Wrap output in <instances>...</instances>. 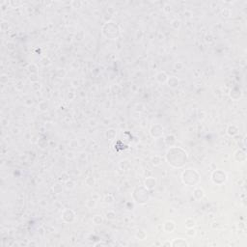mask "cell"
<instances>
[{
  "label": "cell",
  "instance_id": "6da1fadb",
  "mask_svg": "<svg viewBox=\"0 0 247 247\" xmlns=\"http://www.w3.org/2000/svg\"><path fill=\"white\" fill-rule=\"evenodd\" d=\"M166 159L171 166L181 168L187 162V153L181 147H171L167 151Z\"/></svg>",
  "mask_w": 247,
  "mask_h": 247
},
{
  "label": "cell",
  "instance_id": "7a4b0ae2",
  "mask_svg": "<svg viewBox=\"0 0 247 247\" xmlns=\"http://www.w3.org/2000/svg\"><path fill=\"white\" fill-rule=\"evenodd\" d=\"M182 179L185 185H187L188 186H193L199 183L200 174L196 169H187L182 173Z\"/></svg>",
  "mask_w": 247,
  "mask_h": 247
},
{
  "label": "cell",
  "instance_id": "3957f363",
  "mask_svg": "<svg viewBox=\"0 0 247 247\" xmlns=\"http://www.w3.org/2000/svg\"><path fill=\"white\" fill-rule=\"evenodd\" d=\"M102 34H103V36L106 37L107 39L115 40L119 37L120 29L117 24L109 21V22L104 24L103 27H102Z\"/></svg>",
  "mask_w": 247,
  "mask_h": 247
},
{
  "label": "cell",
  "instance_id": "277c9868",
  "mask_svg": "<svg viewBox=\"0 0 247 247\" xmlns=\"http://www.w3.org/2000/svg\"><path fill=\"white\" fill-rule=\"evenodd\" d=\"M137 190L140 194H138V196H133L134 201L137 204H146L149 200V192L148 189L145 187H137Z\"/></svg>",
  "mask_w": 247,
  "mask_h": 247
},
{
  "label": "cell",
  "instance_id": "5b68a950",
  "mask_svg": "<svg viewBox=\"0 0 247 247\" xmlns=\"http://www.w3.org/2000/svg\"><path fill=\"white\" fill-rule=\"evenodd\" d=\"M211 180H212V182H214L215 185H222V183L226 182L227 180L226 173L221 171V170H216V171L212 173Z\"/></svg>",
  "mask_w": 247,
  "mask_h": 247
},
{
  "label": "cell",
  "instance_id": "8992f818",
  "mask_svg": "<svg viewBox=\"0 0 247 247\" xmlns=\"http://www.w3.org/2000/svg\"><path fill=\"white\" fill-rule=\"evenodd\" d=\"M62 219L67 223H72L75 219V211L70 209V208H66L62 212Z\"/></svg>",
  "mask_w": 247,
  "mask_h": 247
},
{
  "label": "cell",
  "instance_id": "52a82bcc",
  "mask_svg": "<svg viewBox=\"0 0 247 247\" xmlns=\"http://www.w3.org/2000/svg\"><path fill=\"white\" fill-rule=\"evenodd\" d=\"M163 131H164V128L162 125H159V124H155V125H154L152 128H151L150 133H151V135H152L154 138H159V137H161L163 135Z\"/></svg>",
  "mask_w": 247,
  "mask_h": 247
},
{
  "label": "cell",
  "instance_id": "ba28073f",
  "mask_svg": "<svg viewBox=\"0 0 247 247\" xmlns=\"http://www.w3.org/2000/svg\"><path fill=\"white\" fill-rule=\"evenodd\" d=\"M155 185H156V180L155 178H153V177L147 178L145 180V182H144V187L147 188L148 190H151L153 188H155Z\"/></svg>",
  "mask_w": 247,
  "mask_h": 247
},
{
  "label": "cell",
  "instance_id": "9c48e42d",
  "mask_svg": "<svg viewBox=\"0 0 247 247\" xmlns=\"http://www.w3.org/2000/svg\"><path fill=\"white\" fill-rule=\"evenodd\" d=\"M171 246L173 247H187L189 244L182 238H176L171 242Z\"/></svg>",
  "mask_w": 247,
  "mask_h": 247
},
{
  "label": "cell",
  "instance_id": "30bf717a",
  "mask_svg": "<svg viewBox=\"0 0 247 247\" xmlns=\"http://www.w3.org/2000/svg\"><path fill=\"white\" fill-rule=\"evenodd\" d=\"M167 84H168V86H169L170 88H172V89H176V88H178V87H179V84H180L179 78L176 77V76H171V77H168Z\"/></svg>",
  "mask_w": 247,
  "mask_h": 247
},
{
  "label": "cell",
  "instance_id": "8fae6325",
  "mask_svg": "<svg viewBox=\"0 0 247 247\" xmlns=\"http://www.w3.org/2000/svg\"><path fill=\"white\" fill-rule=\"evenodd\" d=\"M163 229L166 233H173V231L176 229V225L173 221L167 220L163 225Z\"/></svg>",
  "mask_w": 247,
  "mask_h": 247
},
{
  "label": "cell",
  "instance_id": "7c38bea8",
  "mask_svg": "<svg viewBox=\"0 0 247 247\" xmlns=\"http://www.w3.org/2000/svg\"><path fill=\"white\" fill-rule=\"evenodd\" d=\"M155 79L158 83H165L168 80V75L165 72H159L155 75Z\"/></svg>",
  "mask_w": 247,
  "mask_h": 247
},
{
  "label": "cell",
  "instance_id": "4fadbf2b",
  "mask_svg": "<svg viewBox=\"0 0 247 247\" xmlns=\"http://www.w3.org/2000/svg\"><path fill=\"white\" fill-rule=\"evenodd\" d=\"M204 196H205V191L203 190L202 188L197 187V188H195V189H194L193 197L196 200H201Z\"/></svg>",
  "mask_w": 247,
  "mask_h": 247
},
{
  "label": "cell",
  "instance_id": "5bb4252c",
  "mask_svg": "<svg viewBox=\"0 0 247 247\" xmlns=\"http://www.w3.org/2000/svg\"><path fill=\"white\" fill-rule=\"evenodd\" d=\"M235 159H237L238 161H239V162H243V161H245L246 155H245V153H244L243 151L238 150L237 153L235 154Z\"/></svg>",
  "mask_w": 247,
  "mask_h": 247
},
{
  "label": "cell",
  "instance_id": "9a60e30c",
  "mask_svg": "<svg viewBox=\"0 0 247 247\" xmlns=\"http://www.w3.org/2000/svg\"><path fill=\"white\" fill-rule=\"evenodd\" d=\"M238 128L235 125H229L228 128H227V133L229 134L230 136H235V135L238 134Z\"/></svg>",
  "mask_w": 247,
  "mask_h": 247
},
{
  "label": "cell",
  "instance_id": "2e32d148",
  "mask_svg": "<svg viewBox=\"0 0 247 247\" xmlns=\"http://www.w3.org/2000/svg\"><path fill=\"white\" fill-rule=\"evenodd\" d=\"M116 135H117V132L114 128H109V129H107L106 132H105V136H106V138H107L108 140H114L116 138Z\"/></svg>",
  "mask_w": 247,
  "mask_h": 247
},
{
  "label": "cell",
  "instance_id": "e0dca14e",
  "mask_svg": "<svg viewBox=\"0 0 247 247\" xmlns=\"http://www.w3.org/2000/svg\"><path fill=\"white\" fill-rule=\"evenodd\" d=\"M38 108H39V109L42 111V112H46V111H48V101H40L39 105H38Z\"/></svg>",
  "mask_w": 247,
  "mask_h": 247
},
{
  "label": "cell",
  "instance_id": "ac0fdd59",
  "mask_svg": "<svg viewBox=\"0 0 247 247\" xmlns=\"http://www.w3.org/2000/svg\"><path fill=\"white\" fill-rule=\"evenodd\" d=\"M185 227H186L187 229H188V228H193V227L196 225V221L194 220L193 218L189 217V218H187V219L185 220Z\"/></svg>",
  "mask_w": 247,
  "mask_h": 247
},
{
  "label": "cell",
  "instance_id": "d6986e66",
  "mask_svg": "<svg viewBox=\"0 0 247 247\" xmlns=\"http://www.w3.org/2000/svg\"><path fill=\"white\" fill-rule=\"evenodd\" d=\"M92 220H93V222H94V224H96V225H101V224H102V222H103V218H102L101 215L97 214L93 217Z\"/></svg>",
  "mask_w": 247,
  "mask_h": 247
},
{
  "label": "cell",
  "instance_id": "ffe728a7",
  "mask_svg": "<svg viewBox=\"0 0 247 247\" xmlns=\"http://www.w3.org/2000/svg\"><path fill=\"white\" fill-rule=\"evenodd\" d=\"M106 219L110 221H113L116 219V212L113 211H109L106 212Z\"/></svg>",
  "mask_w": 247,
  "mask_h": 247
},
{
  "label": "cell",
  "instance_id": "44dd1931",
  "mask_svg": "<svg viewBox=\"0 0 247 247\" xmlns=\"http://www.w3.org/2000/svg\"><path fill=\"white\" fill-rule=\"evenodd\" d=\"M161 163V157L160 156H158V155H155V156H153L152 157V164L153 165H155V166H158V165H160Z\"/></svg>",
  "mask_w": 247,
  "mask_h": 247
},
{
  "label": "cell",
  "instance_id": "7402d4cb",
  "mask_svg": "<svg viewBox=\"0 0 247 247\" xmlns=\"http://www.w3.org/2000/svg\"><path fill=\"white\" fill-rule=\"evenodd\" d=\"M171 26L174 28V29H179L180 27L182 26V21L180 19H174V20L171 22Z\"/></svg>",
  "mask_w": 247,
  "mask_h": 247
},
{
  "label": "cell",
  "instance_id": "603a6c76",
  "mask_svg": "<svg viewBox=\"0 0 247 247\" xmlns=\"http://www.w3.org/2000/svg\"><path fill=\"white\" fill-rule=\"evenodd\" d=\"M28 71L29 72H31V75H37V72H38V68L35 64H30L28 66Z\"/></svg>",
  "mask_w": 247,
  "mask_h": 247
},
{
  "label": "cell",
  "instance_id": "cb8c5ba5",
  "mask_svg": "<svg viewBox=\"0 0 247 247\" xmlns=\"http://www.w3.org/2000/svg\"><path fill=\"white\" fill-rule=\"evenodd\" d=\"M65 185H66V187L68 188V189H70V190H71V189H73V188L75 187V182H73V181H72L71 179L65 182Z\"/></svg>",
  "mask_w": 247,
  "mask_h": 247
},
{
  "label": "cell",
  "instance_id": "d4e9b609",
  "mask_svg": "<svg viewBox=\"0 0 247 247\" xmlns=\"http://www.w3.org/2000/svg\"><path fill=\"white\" fill-rule=\"evenodd\" d=\"M104 202L106 203V204H112V203L114 202V196L113 195H111V194H108V195H105L104 196Z\"/></svg>",
  "mask_w": 247,
  "mask_h": 247
},
{
  "label": "cell",
  "instance_id": "484cf974",
  "mask_svg": "<svg viewBox=\"0 0 247 247\" xmlns=\"http://www.w3.org/2000/svg\"><path fill=\"white\" fill-rule=\"evenodd\" d=\"M52 189H53V191H54V193H56V194H60V193H62V191H63V186L61 185H59V183H57V185H55L52 187Z\"/></svg>",
  "mask_w": 247,
  "mask_h": 247
},
{
  "label": "cell",
  "instance_id": "4316f807",
  "mask_svg": "<svg viewBox=\"0 0 247 247\" xmlns=\"http://www.w3.org/2000/svg\"><path fill=\"white\" fill-rule=\"evenodd\" d=\"M170 141H172V143H175L176 141V138L174 135H167L166 137H165V139H164V142H165V144H167V145H170Z\"/></svg>",
  "mask_w": 247,
  "mask_h": 247
},
{
  "label": "cell",
  "instance_id": "83f0119b",
  "mask_svg": "<svg viewBox=\"0 0 247 247\" xmlns=\"http://www.w3.org/2000/svg\"><path fill=\"white\" fill-rule=\"evenodd\" d=\"M147 237V234L144 231H138L136 234V238H139L140 240H144Z\"/></svg>",
  "mask_w": 247,
  "mask_h": 247
},
{
  "label": "cell",
  "instance_id": "f1b7e54d",
  "mask_svg": "<svg viewBox=\"0 0 247 247\" xmlns=\"http://www.w3.org/2000/svg\"><path fill=\"white\" fill-rule=\"evenodd\" d=\"M174 68H175V70H177V71H182V69L185 68V64L182 62H176L175 64H174Z\"/></svg>",
  "mask_w": 247,
  "mask_h": 247
},
{
  "label": "cell",
  "instance_id": "f546056e",
  "mask_svg": "<svg viewBox=\"0 0 247 247\" xmlns=\"http://www.w3.org/2000/svg\"><path fill=\"white\" fill-rule=\"evenodd\" d=\"M86 206L88 207L89 208H95L96 206V201L94 199H89L87 200V203H86Z\"/></svg>",
  "mask_w": 247,
  "mask_h": 247
},
{
  "label": "cell",
  "instance_id": "4dcf8cb0",
  "mask_svg": "<svg viewBox=\"0 0 247 247\" xmlns=\"http://www.w3.org/2000/svg\"><path fill=\"white\" fill-rule=\"evenodd\" d=\"M143 36H144L143 32L141 30H138L136 32V35H135V39H136V41H141V40L143 39Z\"/></svg>",
  "mask_w": 247,
  "mask_h": 247
},
{
  "label": "cell",
  "instance_id": "1f68e13d",
  "mask_svg": "<svg viewBox=\"0 0 247 247\" xmlns=\"http://www.w3.org/2000/svg\"><path fill=\"white\" fill-rule=\"evenodd\" d=\"M60 180H61L62 182H66L67 181H69V180H70V176L68 175V173L64 172L62 175H61V178H60Z\"/></svg>",
  "mask_w": 247,
  "mask_h": 247
},
{
  "label": "cell",
  "instance_id": "d6a6232c",
  "mask_svg": "<svg viewBox=\"0 0 247 247\" xmlns=\"http://www.w3.org/2000/svg\"><path fill=\"white\" fill-rule=\"evenodd\" d=\"M85 182H86L87 185H89V186H93V185H94V183H95V181H94V179H93L92 177H89V178H87V179L85 180Z\"/></svg>",
  "mask_w": 247,
  "mask_h": 247
},
{
  "label": "cell",
  "instance_id": "836d02e7",
  "mask_svg": "<svg viewBox=\"0 0 247 247\" xmlns=\"http://www.w3.org/2000/svg\"><path fill=\"white\" fill-rule=\"evenodd\" d=\"M186 235H189V237H193V235H196V231H195L193 228H188L187 232H186Z\"/></svg>",
  "mask_w": 247,
  "mask_h": 247
},
{
  "label": "cell",
  "instance_id": "e575fe53",
  "mask_svg": "<svg viewBox=\"0 0 247 247\" xmlns=\"http://www.w3.org/2000/svg\"><path fill=\"white\" fill-rule=\"evenodd\" d=\"M222 15H223V17H225V18H229L230 15H231V12H230V10L224 9L223 11H222Z\"/></svg>",
  "mask_w": 247,
  "mask_h": 247
},
{
  "label": "cell",
  "instance_id": "d590c367",
  "mask_svg": "<svg viewBox=\"0 0 247 247\" xmlns=\"http://www.w3.org/2000/svg\"><path fill=\"white\" fill-rule=\"evenodd\" d=\"M70 144H71V147H72V148H77L78 147V141L77 140H75V139L72 140Z\"/></svg>",
  "mask_w": 247,
  "mask_h": 247
},
{
  "label": "cell",
  "instance_id": "8d00e7d4",
  "mask_svg": "<svg viewBox=\"0 0 247 247\" xmlns=\"http://www.w3.org/2000/svg\"><path fill=\"white\" fill-rule=\"evenodd\" d=\"M42 62H43V65H44V66H48V65H49V64H50V61H49V59H48V58H45V57L42 60Z\"/></svg>",
  "mask_w": 247,
  "mask_h": 247
},
{
  "label": "cell",
  "instance_id": "74e56055",
  "mask_svg": "<svg viewBox=\"0 0 247 247\" xmlns=\"http://www.w3.org/2000/svg\"><path fill=\"white\" fill-rule=\"evenodd\" d=\"M13 133H14V134H18V133H19V129H18V128H13Z\"/></svg>",
  "mask_w": 247,
  "mask_h": 247
},
{
  "label": "cell",
  "instance_id": "f35d334b",
  "mask_svg": "<svg viewBox=\"0 0 247 247\" xmlns=\"http://www.w3.org/2000/svg\"><path fill=\"white\" fill-rule=\"evenodd\" d=\"M162 245L163 246H171V242H164V243H162Z\"/></svg>",
  "mask_w": 247,
  "mask_h": 247
}]
</instances>
